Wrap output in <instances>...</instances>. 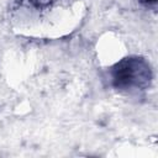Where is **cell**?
<instances>
[{
  "instance_id": "cell-2",
  "label": "cell",
  "mask_w": 158,
  "mask_h": 158,
  "mask_svg": "<svg viewBox=\"0 0 158 158\" xmlns=\"http://www.w3.org/2000/svg\"><path fill=\"white\" fill-rule=\"evenodd\" d=\"M144 1H147V2H154L156 0H144Z\"/></svg>"
},
{
  "instance_id": "cell-1",
  "label": "cell",
  "mask_w": 158,
  "mask_h": 158,
  "mask_svg": "<svg viewBox=\"0 0 158 158\" xmlns=\"http://www.w3.org/2000/svg\"><path fill=\"white\" fill-rule=\"evenodd\" d=\"M147 69H149L139 58H126L116 64L114 68V81L117 88H131L132 85H138L139 81L136 79L138 77L147 78Z\"/></svg>"
}]
</instances>
